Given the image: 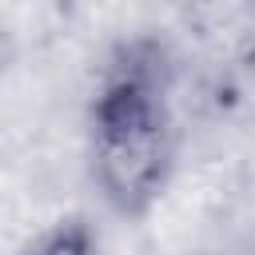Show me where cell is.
<instances>
[{"label":"cell","mask_w":255,"mask_h":255,"mask_svg":"<svg viewBox=\"0 0 255 255\" xmlns=\"http://www.w3.org/2000/svg\"><path fill=\"white\" fill-rule=\"evenodd\" d=\"M20 255H100V243L88 231V223L68 219V223H52V227L36 231Z\"/></svg>","instance_id":"cell-1"}]
</instances>
